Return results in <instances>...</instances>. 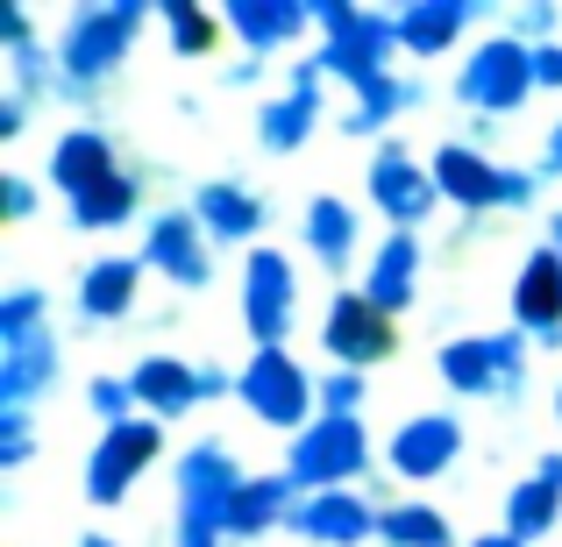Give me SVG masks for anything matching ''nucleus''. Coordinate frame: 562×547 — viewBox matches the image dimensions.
Returning a JSON list of instances; mask_svg holds the SVG:
<instances>
[{"instance_id":"obj_1","label":"nucleus","mask_w":562,"mask_h":547,"mask_svg":"<svg viewBox=\"0 0 562 547\" xmlns=\"http://www.w3.org/2000/svg\"><path fill=\"white\" fill-rule=\"evenodd\" d=\"M150 22H157V8H143V0H86V8H71L65 29H57V71H65V86L79 100L93 86H108L128 65V50H136V36Z\"/></svg>"},{"instance_id":"obj_2","label":"nucleus","mask_w":562,"mask_h":547,"mask_svg":"<svg viewBox=\"0 0 562 547\" xmlns=\"http://www.w3.org/2000/svg\"><path fill=\"white\" fill-rule=\"evenodd\" d=\"M535 93H541L535 43H520V36H484L477 50L463 57V71H456V107H470L477 122H506V114H520Z\"/></svg>"},{"instance_id":"obj_3","label":"nucleus","mask_w":562,"mask_h":547,"mask_svg":"<svg viewBox=\"0 0 562 547\" xmlns=\"http://www.w3.org/2000/svg\"><path fill=\"white\" fill-rule=\"evenodd\" d=\"M235 398L263 426H285V434H306L321 420V384L306 377V363L292 349H249V363L235 369Z\"/></svg>"},{"instance_id":"obj_4","label":"nucleus","mask_w":562,"mask_h":547,"mask_svg":"<svg viewBox=\"0 0 562 547\" xmlns=\"http://www.w3.org/2000/svg\"><path fill=\"white\" fill-rule=\"evenodd\" d=\"M427 164H435L441 200L463 206V214H498V206L527 214L535 192H541V171H506V164H492L484 150H470V143H441Z\"/></svg>"},{"instance_id":"obj_5","label":"nucleus","mask_w":562,"mask_h":547,"mask_svg":"<svg viewBox=\"0 0 562 547\" xmlns=\"http://www.w3.org/2000/svg\"><path fill=\"white\" fill-rule=\"evenodd\" d=\"M435 369L456 398H520L527 391V342L520 334H463V342H441Z\"/></svg>"},{"instance_id":"obj_6","label":"nucleus","mask_w":562,"mask_h":547,"mask_svg":"<svg viewBox=\"0 0 562 547\" xmlns=\"http://www.w3.org/2000/svg\"><path fill=\"white\" fill-rule=\"evenodd\" d=\"M363 469H371V434H363V420H335V412H321L306 434H292L285 477L300 483V491H357Z\"/></svg>"},{"instance_id":"obj_7","label":"nucleus","mask_w":562,"mask_h":547,"mask_svg":"<svg viewBox=\"0 0 562 547\" xmlns=\"http://www.w3.org/2000/svg\"><path fill=\"white\" fill-rule=\"evenodd\" d=\"M292 314H300V263L285 249L257 242L243 257V328L257 349H285Z\"/></svg>"},{"instance_id":"obj_8","label":"nucleus","mask_w":562,"mask_h":547,"mask_svg":"<svg viewBox=\"0 0 562 547\" xmlns=\"http://www.w3.org/2000/svg\"><path fill=\"white\" fill-rule=\"evenodd\" d=\"M363 185H371V206H378V214L392 220V228H406V235H420L427 214L441 206L435 164H420V157H413L406 143H392V136L371 150V171H363Z\"/></svg>"},{"instance_id":"obj_9","label":"nucleus","mask_w":562,"mask_h":547,"mask_svg":"<svg viewBox=\"0 0 562 547\" xmlns=\"http://www.w3.org/2000/svg\"><path fill=\"white\" fill-rule=\"evenodd\" d=\"M157 448H165V426H157V420L100 426L93 455H86V498H93L100 512H114V505H122V498L143 483V469L157 463Z\"/></svg>"},{"instance_id":"obj_10","label":"nucleus","mask_w":562,"mask_h":547,"mask_svg":"<svg viewBox=\"0 0 562 547\" xmlns=\"http://www.w3.org/2000/svg\"><path fill=\"white\" fill-rule=\"evenodd\" d=\"M321 114H328V71H321V57H300V65L285 71V93H271L257 107V143L263 157H292L314 143Z\"/></svg>"},{"instance_id":"obj_11","label":"nucleus","mask_w":562,"mask_h":547,"mask_svg":"<svg viewBox=\"0 0 562 547\" xmlns=\"http://www.w3.org/2000/svg\"><path fill=\"white\" fill-rule=\"evenodd\" d=\"M321 349L335 356V369H371L384 356H398V328L349 285V292H335L328 314H321Z\"/></svg>"},{"instance_id":"obj_12","label":"nucleus","mask_w":562,"mask_h":547,"mask_svg":"<svg viewBox=\"0 0 562 547\" xmlns=\"http://www.w3.org/2000/svg\"><path fill=\"white\" fill-rule=\"evenodd\" d=\"M214 235L200 228V214L192 206H165V214L143 228V263H150L157 277H171L179 292H200V285H214Z\"/></svg>"},{"instance_id":"obj_13","label":"nucleus","mask_w":562,"mask_h":547,"mask_svg":"<svg viewBox=\"0 0 562 547\" xmlns=\"http://www.w3.org/2000/svg\"><path fill=\"white\" fill-rule=\"evenodd\" d=\"M456 455H463V420H456V412H413V420H398L392 441H384V463H392V477H406V483L449 477Z\"/></svg>"},{"instance_id":"obj_14","label":"nucleus","mask_w":562,"mask_h":547,"mask_svg":"<svg viewBox=\"0 0 562 547\" xmlns=\"http://www.w3.org/2000/svg\"><path fill=\"white\" fill-rule=\"evenodd\" d=\"M321 71L328 79H342L349 93H363V86H378V79H392V57H398V14H371L363 8V22L349 29V36H335V43H321Z\"/></svg>"},{"instance_id":"obj_15","label":"nucleus","mask_w":562,"mask_h":547,"mask_svg":"<svg viewBox=\"0 0 562 547\" xmlns=\"http://www.w3.org/2000/svg\"><path fill=\"white\" fill-rule=\"evenodd\" d=\"M243 463H235V448H221V441H192V448L179 455V469H171V491H179V512H192V520H214L235 505V491H243Z\"/></svg>"},{"instance_id":"obj_16","label":"nucleus","mask_w":562,"mask_h":547,"mask_svg":"<svg viewBox=\"0 0 562 547\" xmlns=\"http://www.w3.org/2000/svg\"><path fill=\"white\" fill-rule=\"evenodd\" d=\"M378 512L363 491H306L300 512H292V534L314 540V547H363L378 540Z\"/></svg>"},{"instance_id":"obj_17","label":"nucleus","mask_w":562,"mask_h":547,"mask_svg":"<svg viewBox=\"0 0 562 547\" xmlns=\"http://www.w3.org/2000/svg\"><path fill=\"white\" fill-rule=\"evenodd\" d=\"M114 171H122V157H114V136H108V128H65V136L50 143L43 179L65 192V206H71V200H86V192H100Z\"/></svg>"},{"instance_id":"obj_18","label":"nucleus","mask_w":562,"mask_h":547,"mask_svg":"<svg viewBox=\"0 0 562 547\" xmlns=\"http://www.w3.org/2000/svg\"><path fill=\"white\" fill-rule=\"evenodd\" d=\"M306 257L335 277V292H342V277L357 271V257H363V214L342 200V192L306 200Z\"/></svg>"},{"instance_id":"obj_19","label":"nucleus","mask_w":562,"mask_h":547,"mask_svg":"<svg viewBox=\"0 0 562 547\" xmlns=\"http://www.w3.org/2000/svg\"><path fill=\"white\" fill-rule=\"evenodd\" d=\"M57 377H65L57 328L50 334H22V342H0V412H29Z\"/></svg>"},{"instance_id":"obj_20","label":"nucleus","mask_w":562,"mask_h":547,"mask_svg":"<svg viewBox=\"0 0 562 547\" xmlns=\"http://www.w3.org/2000/svg\"><path fill=\"white\" fill-rule=\"evenodd\" d=\"M128 384H136V406H143V420H186L192 406H206V391H200V363H186V356H171V349H157V356H143L136 369H128Z\"/></svg>"},{"instance_id":"obj_21","label":"nucleus","mask_w":562,"mask_h":547,"mask_svg":"<svg viewBox=\"0 0 562 547\" xmlns=\"http://www.w3.org/2000/svg\"><path fill=\"white\" fill-rule=\"evenodd\" d=\"M143 271H150V263H143V257H122V249L86 263V277H79V320H86V328H114V320L136 314Z\"/></svg>"},{"instance_id":"obj_22","label":"nucleus","mask_w":562,"mask_h":547,"mask_svg":"<svg viewBox=\"0 0 562 547\" xmlns=\"http://www.w3.org/2000/svg\"><path fill=\"white\" fill-rule=\"evenodd\" d=\"M420 257H427L420 235H406V228H392V235H384V242L371 249V271H363V285H357V292L378 306L384 320H398V314L413 306V292H420Z\"/></svg>"},{"instance_id":"obj_23","label":"nucleus","mask_w":562,"mask_h":547,"mask_svg":"<svg viewBox=\"0 0 562 547\" xmlns=\"http://www.w3.org/2000/svg\"><path fill=\"white\" fill-rule=\"evenodd\" d=\"M513 328L535 334V342H562V257L549 242L520 263V285H513Z\"/></svg>"},{"instance_id":"obj_24","label":"nucleus","mask_w":562,"mask_h":547,"mask_svg":"<svg viewBox=\"0 0 562 547\" xmlns=\"http://www.w3.org/2000/svg\"><path fill=\"white\" fill-rule=\"evenodd\" d=\"M228 36H243L249 57H271V50H292V43L314 29V8L306 0H228Z\"/></svg>"},{"instance_id":"obj_25","label":"nucleus","mask_w":562,"mask_h":547,"mask_svg":"<svg viewBox=\"0 0 562 547\" xmlns=\"http://www.w3.org/2000/svg\"><path fill=\"white\" fill-rule=\"evenodd\" d=\"M300 483L278 469V477H249L243 491H235V505L221 512V534L228 540H263V534H278V526H292V512H300Z\"/></svg>"},{"instance_id":"obj_26","label":"nucleus","mask_w":562,"mask_h":547,"mask_svg":"<svg viewBox=\"0 0 562 547\" xmlns=\"http://www.w3.org/2000/svg\"><path fill=\"white\" fill-rule=\"evenodd\" d=\"M192 214H200V228L214 235V242H249L257 249V235H263V200L243 179H206L192 192Z\"/></svg>"},{"instance_id":"obj_27","label":"nucleus","mask_w":562,"mask_h":547,"mask_svg":"<svg viewBox=\"0 0 562 547\" xmlns=\"http://www.w3.org/2000/svg\"><path fill=\"white\" fill-rule=\"evenodd\" d=\"M477 22V0H406L398 8V50L406 57H441L456 36Z\"/></svg>"},{"instance_id":"obj_28","label":"nucleus","mask_w":562,"mask_h":547,"mask_svg":"<svg viewBox=\"0 0 562 547\" xmlns=\"http://www.w3.org/2000/svg\"><path fill=\"white\" fill-rule=\"evenodd\" d=\"M427 100V86L420 79H378V86H363L357 100H349V114H342V136H384V128L398 122V114H413Z\"/></svg>"},{"instance_id":"obj_29","label":"nucleus","mask_w":562,"mask_h":547,"mask_svg":"<svg viewBox=\"0 0 562 547\" xmlns=\"http://www.w3.org/2000/svg\"><path fill=\"white\" fill-rule=\"evenodd\" d=\"M378 540L384 547H456V526L441 505L427 498H406V505H384L378 512Z\"/></svg>"},{"instance_id":"obj_30","label":"nucleus","mask_w":562,"mask_h":547,"mask_svg":"<svg viewBox=\"0 0 562 547\" xmlns=\"http://www.w3.org/2000/svg\"><path fill=\"white\" fill-rule=\"evenodd\" d=\"M136 206H143V179H136V171H114V179L100 185V192L71 200V228H86V235L128 228V220H136Z\"/></svg>"},{"instance_id":"obj_31","label":"nucleus","mask_w":562,"mask_h":547,"mask_svg":"<svg viewBox=\"0 0 562 547\" xmlns=\"http://www.w3.org/2000/svg\"><path fill=\"white\" fill-rule=\"evenodd\" d=\"M555 520H562V491H555V483L527 477V483H513V491H506V534L513 540L535 547L541 534H555Z\"/></svg>"},{"instance_id":"obj_32","label":"nucleus","mask_w":562,"mask_h":547,"mask_svg":"<svg viewBox=\"0 0 562 547\" xmlns=\"http://www.w3.org/2000/svg\"><path fill=\"white\" fill-rule=\"evenodd\" d=\"M157 29H165L171 36V50L179 57H214V43H221V14H206L200 0H165V8H157Z\"/></svg>"},{"instance_id":"obj_33","label":"nucleus","mask_w":562,"mask_h":547,"mask_svg":"<svg viewBox=\"0 0 562 547\" xmlns=\"http://www.w3.org/2000/svg\"><path fill=\"white\" fill-rule=\"evenodd\" d=\"M22 334H50V292L43 285L0 292V342H22Z\"/></svg>"},{"instance_id":"obj_34","label":"nucleus","mask_w":562,"mask_h":547,"mask_svg":"<svg viewBox=\"0 0 562 547\" xmlns=\"http://www.w3.org/2000/svg\"><path fill=\"white\" fill-rule=\"evenodd\" d=\"M86 406H93L100 426H122V420H136V384L128 377H93L86 384Z\"/></svg>"},{"instance_id":"obj_35","label":"nucleus","mask_w":562,"mask_h":547,"mask_svg":"<svg viewBox=\"0 0 562 547\" xmlns=\"http://www.w3.org/2000/svg\"><path fill=\"white\" fill-rule=\"evenodd\" d=\"M363 398H371L363 369H328V377H321V412H335V420H357Z\"/></svg>"},{"instance_id":"obj_36","label":"nucleus","mask_w":562,"mask_h":547,"mask_svg":"<svg viewBox=\"0 0 562 547\" xmlns=\"http://www.w3.org/2000/svg\"><path fill=\"white\" fill-rule=\"evenodd\" d=\"M555 22H562L555 0H535V8H513V29H506V36H520V43H535V50H549V43H562Z\"/></svg>"},{"instance_id":"obj_37","label":"nucleus","mask_w":562,"mask_h":547,"mask_svg":"<svg viewBox=\"0 0 562 547\" xmlns=\"http://www.w3.org/2000/svg\"><path fill=\"white\" fill-rule=\"evenodd\" d=\"M36 455V420L29 412H0V469H22Z\"/></svg>"},{"instance_id":"obj_38","label":"nucleus","mask_w":562,"mask_h":547,"mask_svg":"<svg viewBox=\"0 0 562 547\" xmlns=\"http://www.w3.org/2000/svg\"><path fill=\"white\" fill-rule=\"evenodd\" d=\"M357 22H363V8H357V0H314V29H321V43L349 36Z\"/></svg>"},{"instance_id":"obj_39","label":"nucleus","mask_w":562,"mask_h":547,"mask_svg":"<svg viewBox=\"0 0 562 547\" xmlns=\"http://www.w3.org/2000/svg\"><path fill=\"white\" fill-rule=\"evenodd\" d=\"M171 547H228V534H221L214 520H192V512H171Z\"/></svg>"},{"instance_id":"obj_40","label":"nucleus","mask_w":562,"mask_h":547,"mask_svg":"<svg viewBox=\"0 0 562 547\" xmlns=\"http://www.w3.org/2000/svg\"><path fill=\"white\" fill-rule=\"evenodd\" d=\"M0 206H8V220H29V214H36V185L8 179V185H0Z\"/></svg>"},{"instance_id":"obj_41","label":"nucleus","mask_w":562,"mask_h":547,"mask_svg":"<svg viewBox=\"0 0 562 547\" xmlns=\"http://www.w3.org/2000/svg\"><path fill=\"white\" fill-rule=\"evenodd\" d=\"M29 128V100L22 93H0V143H14Z\"/></svg>"},{"instance_id":"obj_42","label":"nucleus","mask_w":562,"mask_h":547,"mask_svg":"<svg viewBox=\"0 0 562 547\" xmlns=\"http://www.w3.org/2000/svg\"><path fill=\"white\" fill-rule=\"evenodd\" d=\"M535 71H541V93H562V43L535 50Z\"/></svg>"},{"instance_id":"obj_43","label":"nucleus","mask_w":562,"mask_h":547,"mask_svg":"<svg viewBox=\"0 0 562 547\" xmlns=\"http://www.w3.org/2000/svg\"><path fill=\"white\" fill-rule=\"evenodd\" d=\"M263 71H271V57H235V65H228V86H263Z\"/></svg>"},{"instance_id":"obj_44","label":"nucleus","mask_w":562,"mask_h":547,"mask_svg":"<svg viewBox=\"0 0 562 547\" xmlns=\"http://www.w3.org/2000/svg\"><path fill=\"white\" fill-rule=\"evenodd\" d=\"M535 171H541V179H562V122L549 128V143H541V164H535Z\"/></svg>"},{"instance_id":"obj_45","label":"nucleus","mask_w":562,"mask_h":547,"mask_svg":"<svg viewBox=\"0 0 562 547\" xmlns=\"http://www.w3.org/2000/svg\"><path fill=\"white\" fill-rule=\"evenodd\" d=\"M200 391H206V398H221V391H235V377H228V363H200Z\"/></svg>"},{"instance_id":"obj_46","label":"nucleus","mask_w":562,"mask_h":547,"mask_svg":"<svg viewBox=\"0 0 562 547\" xmlns=\"http://www.w3.org/2000/svg\"><path fill=\"white\" fill-rule=\"evenodd\" d=\"M535 477H541V483H555V491H562V455H541V463H535Z\"/></svg>"},{"instance_id":"obj_47","label":"nucleus","mask_w":562,"mask_h":547,"mask_svg":"<svg viewBox=\"0 0 562 547\" xmlns=\"http://www.w3.org/2000/svg\"><path fill=\"white\" fill-rule=\"evenodd\" d=\"M470 547H527V540H513L506 526H498V534H477V540H470Z\"/></svg>"},{"instance_id":"obj_48","label":"nucleus","mask_w":562,"mask_h":547,"mask_svg":"<svg viewBox=\"0 0 562 547\" xmlns=\"http://www.w3.org/2000/svg\"><path fill=\"white\" fill-rule=\"evenodd\" d=\"M549 249L562 257V214H549Z\"/></svg>"},{"instance_id":"obj_49","label":"nucleus","mask_w":562,"mask_h":547,"mask_svg":"<svg viewBox=\"0 0 562 547\" xmlns=\"http://www.w3.org/2000/svg\"><path fill=\"white\" fill-rule=\"evenodd\" d=\"M79 547H122V540H114V534H86Z\"/></svg>"},{"instance_id":"obj_50","label":"nucleus","mask_w":562,"mask_h":547,"mask_svg":"<svg viewBox=\"0 0 562 547\" xmlns=\"http://www.w3.org/2000/svg\"><path fill=\"white\" fill-rule=\"evenodd\" d=\"M555 420H562V391H555Z\"/></svg>"}]
</instances>
